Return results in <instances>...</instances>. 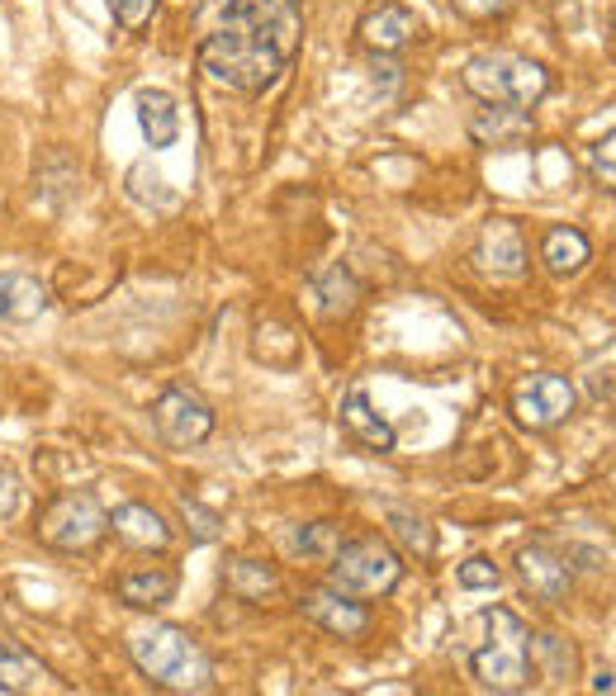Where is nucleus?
I'll list each match as a JSON object with an SVG mask.
<instances>
[{"label": "nucleus", "mask_w": 616, "mask_h": 696, "mask_svg": "<svg viewBox=\"0 0 616 696\" xmlns=\"http://www.w3.org/2000/svg\"><path fill=\"white\" fill-rule=\"evenodd\" d=\"M531 133H536V124H531V114L517 109V104H484L470 119V138L479 147H488V152H512V147H522Z\"/></svg>", "instance_id": "obj_13"}, {"label": "nucleus", "mask_w": 616, "mask_h": 696, "mask_svg": "<svg viewBox=\"0 0 616 696\" xmlns=\"http://www.w3.org/2000/svg\"><path fill=\"white\" fill-rule=\"evenodd\" d=\"M460 86L474 95L479 104H517V109H536L550 95V72L536 58L522 52H479L460 66Z\"/></svg>", "instance_id": "obj_4"}, {"label": "nucleus", "mask_w": 616, "mask_h": 696, "mask_svg": "<svg viewBox=\"0 0 616 696\" xmlns=\"http://www.w3.org/2000/svg\"><path fill=\"white\" fill-rule=\"evenodd\" d=\"M470 673L484 692H522L531 682V630L512 607L484 611V645L470 649Z\"/></svg>", "instance_id": "obj_3"}, {"label": "nucleus", "mask_w": 616, "mask_h": 696, "mask_svg": "<svg viewBox=\"0 0 616 696\" xmlns=\"http://www.w3.org/2000/svg\"><path fill=\"white\" fill-rule=\"evenodd\" d=\"M304 43L299 0H238L199 38V72L223 90L261 95L285 76Z\"/></svg>", "instance_id": "obj_1"}, {"label": "nucleus", "mask_w": 616, "mask_h": 696, "mask_svg": "<svg viewBox=\"0 0 616 696\" xmlns=\"http://www.w3.org/2000/svg\"><path fill=\"white\" fill-rule=\"evenodd\" d=\"M531 653H541L545 659V677H573V668H579V649L569 645V639L559 635H531Z\"/></svg>", "instance_id": "obj_25"}, {"label": "nucleus", "mask_w": 616, "mask_h": 696, "mask_svg": "<svg viewBox=\"0 0 616 696\" xmlns=\"http://www.w3.org/2000/svg\"><path fill=\"white\" fill-rule=\"evenodd\" d=\"M474 266L493 280H517L526 275V237L512 218H488L474 242Z\"/></svg>", "instance_id": "obj_9"}, {"label": "nucleus", "mask_w": 616, "mask_h": 696, "mask_svg": "<svg viewBox=\"0 0 616 696\" xmlns=\"http://www.w3.org/2000/svg\"><path fill=\"white\" fill-rule=\"evenodd\" d=\"M133 109H138V128H143V138H147L152 152H167V147L181 138V104H175L167 90L143 86L138 95H133Z\"/></svg>", "instance_id": "obj_16"}, {"label": "nucleus", "mask_w": 616, "mask_h": 696, "mask_svg": "<svg viewBox=\"0 0 616 696\" xmlns=\"http://www.w3.org/2000/svg\"><path fill=\"white\" fill-rule=\"evenodd\" d=\"M19 512V474L10 464H0V522Z\"/></svg>", "instance_id": "obj_30"}, {"label": "nucleus", "mask_w": 616, "mask_h": 696, "mask_svg": "<svg viewBox=\"0 0 616 696\" xmlns=\"http://www.w3.org/2000/svg\"><path fill=\"white\" fill-rule=\"evenodd\" d=\"M152 421H157V436L167 441L171 450H195L214 436V407L190 393L181 384L161 389L157 403H152Z\"/></svg>", "instance_id": "obj_7"}, {"label": "nucleus", "mask_w": 616, "mask_h": 696, "mask_svg": "<svg viewBox=\"0 0 616 696\" xmlns=\"http://www.w3.org/2000/svg\"><path fill=\"white\" fill-rule=\"evenodd\" d=\"M109 530H114L123 545H133V550H147V554L171 550L167 516L157 507H147V502H119V507L109 512Z\"/></svg>", "instance_id": "obj_14"}, {"label": "nucleus", "mask_w": 616, "mask_h": 696, "mask_svg": "<svg viewBox=\"0 0 616 696\" xmlns=\"http://www.w3.org/2000/svg\"><path fill=\"white\" fill-rule=\"evenodd\" d=\"M389 536L403 545V554H417V559H432L436 554V530L422 522L417 512L389 507Z\"/></svg>", "instance_id": "obj_23"}, {"label": "nucleus", "mask_w": 616, "mask_h": 696, "mask_svg": "<svg viewBox=\"0 0 616 696\" xmlns=\"http://www.w3.org/2000/svg\"><path fill=\"white\" fill-rule=\"evenodd\" d=\"M290 550L294 554H304V559H332L341 550V526L337 522H308V526H299L294 536H290Z\"/></svg>", "instance_id": "obj_24"}, {"label": "nucleus", "mask_w": 616, "mask_h": 696, "mask_svg": "<svg viewBox=\"0 0 616 696\" xmlns=\"http://www.w3.org/2000/svg\"><path fill=\"white\" fill-rule=\"evenodd\" d=\"M588 171H593V181H597V185L616 189V128H612V133H602V138L588 147Z\"/></svg>", "instance_id": "obj_28"}, {"label": "nucleus", "mask_w": 616, "mask_h": 696, "mask_svg": "<svg viewBox=\"0 0 616 696\" xmlns=\"http://www.w3.org/2000/svg\"><path fill=\"white\" fill-rule=\"evenodd\" d=\"M228 588L242 602H266V597L280 592V573L261 559H228Z\"/></svg>", "instance_id": "obj_21"}, {"label": "nucleus", "mask_w": 616, "mask_h": 696, "mask_svg": "<svg viewBox=\"0 0 616 696\" xmlns=\"http://www.w3.org/2000/svg\"><path fill=\"white\" fill-rule=\"evenodd\" d=\"M588 256H593V242H588V232H579V228H569V223H559V228H550L541 237V261H545V270L550 275H579V270L588 266Z\"/></svg>", "instance_id": "obj_19"}, {"label": "nucleus", "mask_w": 616, "mask_h": 696, "mask_svg": "<svg viewBox=\"0 0 616 696\" xmlns=\"http://www.w3.org/2000/svg\"><path fill=\"white\" fill-rule=\"evenodd\" d=\"M181 522H185L195 545H214L218 536H223V516H218L214 507H204V502H195V498H181Z\"/></svg>", "instance_id": "obj_26"}, {"label": "nucleus", "mask_w": 616, "mask_h": 696, "mask_svg": "<svg viewBox=\"0 0 616 696\" xmlns=\"http://www.w3.org/2000/svg\"><path fill=\"white\" fill-rule=\"evenodd\" d=\"M114 592H119V602L133 607V611H157V607L175 602V592H181V573L167 568V564L129 568V573H119V578H114Z\"/></svg>", "instance_id": "obj_15"}, {"label": "nucleus", "mask_w": 616, "mask_h": 696, "mask_svg": "<svg viewBox=\"0 0 616 696\" xmlns=\"http://www.w3.org/2000/svg\"><path fill=\"white\" fill-rule=\"evenodd\" d=\"M517 573H522V588L531 597H541V602H559V597L569 592V583H573L569 554L555 550V545H545V540L517 550Z\"/></svg>", "instance_id": "obj_12"}, {"label": "nucleus", "mask_w": 616, "mask_h": 696, "mask_svg": "<svg viewBox=\"0 0 616 696\" xmlns=\"http://www.w3.org/2000/svg\"><path fill=\"white\" fill-rule=\"evenodd\" d=\"M105 5H109V15H114V24H119V29L138 34L143 24L157 15V5H161V0H105Z\"/></svg>", "instance_id": "obj_29"}, {"label": "nucleus", "mask_w": 616, "mask_h": 696, "mask_svg": "<svg viewBox=\"0 0 616 696\" xmlns=\"http://www.w3.org/2000/svg\"><path fill=\"white\" fill-rule=\"evenodd\" d=\"M313 290H318V298H323V318H347V313L355 308V298H361V284L351 280V270H341V266H332L327 275H318L313 280Z\"/></svg>", "instance_id": "obj_22"}, {"label": "nucleus", "mask_w": 616, "mask_h": 696, "mask_svg": "<svg viewBox=\"0 0 616 696\" xmlns=\"http://www.w3.org/2000/svg\"><path fill=\"white\" fill-rule=\"evenodd\" d=\"M299 611H304L313 625H323L327 635H337V639H361L370 630V607L361 602V597H351V592L327 588V583L299 597Z\"/></svg>", "instance_id": "obj_10"}, {"label": "nucleus", "mask_w": 616, "mask_h": 696, "mask_svg": "<svg viewBox=\"0 0 616 696\" xmlns=\"http://www.w3.org/2000/svg\"><path fill=\"white\" fill-rule=\"evenodd\" d=\"M456 583H460L464 592H493V588L503 583V568L493 564L488 554H474V559H464V564H460Z\"/></svg>", "instance_id": "obj_27"}, {"label": "nucleus", "mask_w": 616, "mask_h": 696, "mask_svg": "<svg viewBox=\"0 0 616 696\" xmlns=\"http://www.w3.org/2000/svg\"><path fill=\"white\" fill-rule=\"evenodd\" d=\"M612 687H616L612 673H597V677H593V692H612Z\"/></svg>", "instance_id": "obj_32"}, {"label": "nucleus", "mask_w": 616, "mask_h": 696, "mask_svg": "<svg viewBox=\"0 0 616 696\" xmlns=\"http://www.w3.org/2000/svg\"><path fill=\"white\" fill-rule=\"evenodd\" d=\"M129 659L138 663V673L152 687H167V692H209L214 687L209 653L181 625L152 621V625L129 630Z\"/></svg>", "instance_id": "obj_2"}, {"label": "nucleus", "mask_w": 616, "mask_h": 696, "mask_svg": "<svg viewBox=\"0 0 616 696\" xmlns=\"http://www.w3.org/2000/svg\"><path fill=\"white\" fill-rule=\"evenodd\" d=\"M109 536V512L95 493H62L38 516V540L58 554H90Z\"/></svg>", "instance_id": "obj_6"}, {"label": "nucleus", "mask_w": 616, "mask_h": 696, "mask_svg": "<svg viewBox=\"0 0 616 696\" xmlns=\"http://www.w3.org/2000/svg\"><path fill=\"white\" fill-rule=\"evenodd\" d=\"M43 677H48V668L29 649L0 635V692H34Z\"/></svg>", "instance_id": "obj_20"}, {"label": "nucleus", "mask_w": 616, "mask_h": 696, "mask_svg": "<svg viewBox=\"0 0 616 696\" xmlns=\"http://www.w3.org/2000/svg\"><path fill=\"white\" fill-rule=\"evenodd\" d=\"M341 427H347L355 441H365L370 450H394V445H399L394 427L375 413V407H370V393L361 384L347 389V398H341Z\"/></svg>", "instance_id": "obj_18"}, {"label": "nucleus", "mask_w": 616, "mask_h": 696, "mask_svg": "<svg viewBox=\"0 0 616 696\" xmlns=\"http://www.w3.org/2000/svg\"><path fill=\"white\" fill-rule=\"evenodd\" d=\"M355 34H361V43L375 52V58H389V52H403L422 34V19L403 5V0H379V5H370L361 15Z\"/></svg>", "instance_id": "obj_11"}, {"label": "nucleus", "mask_w": 616, "mask_h": 696, "mask_svg": "<svg viewBox=\"0 0 616 696\" xmlns=\"http://www.w3.org/2000/svg\"><path fill=\"white\" fill-rule=\"evenodd\" d=\"M573 403H579V398H573V384L565 375H536V379H526V384L512 393V413L531 431L559 427V421L573 413Z\"/></svg>", "instance_id": "obj_8"}, {"label": "nucleus", "mask_w": 616, "mask_h": 696, "mask_svg": "<svg viewBox=\"0 0 616 696\" xmlns=\"http://www.w3.org/2000/svg\"><path fill=\"white\" fill-rule=\"evenodd\" d=\"M48 284H38L34 275L24 270H0V322H38L48 313Z\"/></svg>", "instance_id": "obj_17"}, {"label": "nucleus", "mask_w": 616, "mask_h": 696, "mask_svg": "<svg viewBox=\"0 0 616 696\" xmlns=\"http://www.w3.org/2000/svg\"><path fill=\"white\" fill-rule=\"evenodd\" d=\"M512 5H517V0H456V10H460V15H470V19H493V15H508Z\"/></svg>", "instance_id": "obj_31"}, {"label": "nucleus", "mask_w": 616, "mask_h": 696, "mask_svg": "<svg viewBox=\"0 0 616 696\" xmlns=\"http://www.w3.org/2000/svg\"><path fill=\"white\" fill-rule=\"evenodd\" d=\"M403 583V554L379 536L341 540V550L327 559V588L351 597H389Z\"/></svg>", "instance_id": "obj_5"}]
</instances>
